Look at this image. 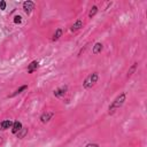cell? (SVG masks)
Returning <instances> with one entry per match:
<instances>
[{"mask_svg":"<svg viewBox=\"0 0 147 147\" xmlns=\"http://www.w3.org/2000/svg\"><path fill=\"white\" fill-rule=\"evenodd\" d=\"M125 99H126V93L125 92H122L120 96H117L115 98V100L112 102V105L109 106V114H113L115 112V109H118L120 107H122Z\"/></svg>","mask_w":147,"mask_h":147,"instance_id":"cell-1","label":"cell"},{"mask_svg":"<svg viewBox=\"0 0 147 147\" xmlns=\"http://www.w3.org/2000/svg\"><path fill=\"white\" fill-rule=\"evenodd\" d=\"M99 80V75H98V72H92L90 74V75L84 80L83 82V88L84 89H91Z\"/></svg>","mask_w":147,"mask_h":147,"instance_id":"cell-2","label":"cell"},{"mask_svg":"<svg viewBox=\"0 0 147 147\" xmlns=\"http://www.w3.org/2000/svg\"><path fill=\"white\" fill-rule=\"evenodd\" d=\"M23 9H24V12L28 15H30L32 13V11L35 9V4L32 1H30V0H28V1H24L23 3Z\"/></svg>","mask_w":147,"mask_h":147,"instance_id":"cell-3","label":"cell"},{"mask_svg":"<svg viewBox=\"0 0 147 147\" xmlns=\"http://www.w3.org/2000/svg\"><path fill=\"white\" fill-rule=\"evenodd\" d=\"M67 91H68V86L64 85V86H60L59 89L54 90L53 94H54V97H56V98H61V97H63V96L67 93Z\"/></svg>","mask_w":147,"mask_h":147,"instance_id":"cell-4","label":"cell"},{"mask_svg":"<svg viewBox=\"0 0 147 147\" xmlns=\"http://www.w3.org/2000/svg\"><path fill=\"white\" fill-rule=\"evenodd\" d=\"M53 116H54V114H53L52 112H45V113L40 116V121H41V123H48V122L52 120Z\"/></svg>","mask_w":147,"mask_h":147,"instance_id":"cell-5","label":"cell"},{"mask_svg":"<svg viewBox=\"0 0 147 147\" xmlns=\"http://www.w3.org/2000/svg\"><path fill=\"white\" fill-rule=\"evenodd\" d=\"M12 126H13V122L11 120H5V121H3L1 123H0V128H1V130H7Z\"/></svg>","mask_w":147,"mask_h":147,"instance_id":"cell-6","label":"cell"},{"mask_svg":"<svg viewBox=\"0 0 147 147\" xmlns=\"http://www.w3.org/2000/svg\"><path fill=\"white\" fill-rule=\"evenodd\" d=\"M22 128H23V126H22V123L19 122V121H15V122L13 123V126H12V132H13L14 134H16Z\"/></svg>","mask_w":147,"mask_h":147,"instance_id":"cell-7","label":"cell"},{"mask_svg":"<svg viewBox=\"0 0 147 147\" xmlns=\"http://www.w3.org/2000/svg\"><path fill=\"white\" fill-rule=\"evenodd\" d=\"M81 28H83V21L82 20H77L75 23L71 25V31H77Z\"/></svg>","mask_w":147,"mask_h":147,"instance_id":"cell-8","label":"cell"},{"mask_svg":"<svg viewBox=\"0 0 147 147\" xmlns=\"http://www.w3.org/2000/svg\"><path fill=\"white\" fill-rule=\"evenodd\" d=\"M38 61H32L30 64H29V67H28V72L29 74H32L37 68H38Z\"/></svg>","mask_w":147,"mask_h":147,"instance_id":"cell-9","label":"cell"},{"mask_svg":"<svg viewBox=\"0 0 147 147\" xmlns=\"http://www.w3.org/2000/svg\"><path fill=\"white\" fill-rule=\"evenodd\" d=\"M104 48V45L101 43H96L93 46V54H99Z\"/></svg>","mask_w":147,"mask_h":147,"instance_id":"cell-10","label":"cell"},{"mask_svg":"<svg viewBox=\"0 0 147 147\" xmlns=\"http://www.w3.org/2000/svg\"><path fill=\"white\" fill-rule=\"evenodd\" d=\"M28 89V85H23V86H21L20 89H17L13 94H11L9 97L11 98H13V97H15V96H17V94H20V93H22V91H24V90H27Z\"/></svg>","mask_w":147,"mask_h":147,"instance_id":"cell-11","label":"cell"},{"mask_svg":"<svg viewBox=\"0 0 147 147\" xmlns=\"http://www.w3.org/2000/svg\"><path fill=\"white\" fill-rule=\"evenodd\" d=\"M137 67H138V63H137V62H136V63H133V64L131 65V68H130V69H129V71H128V77H131V76H132V74L136 71Z\"/></svg>","mask_w":147,"mask_h":147,"instance_id":"cell-12","label":"cell"},{"mask_svg":"<svg viewBox=\"0 0 147 147\" xmlns=\"http://www.w3.org/2000/svg\"><path fill=\"white\" fill-rule=\"evenodd\" d=\"M28 133V129L27 128H22L16 134H17V138H24V136Z\"/></svg>","mask_w":147,"mask_h":147,"instance_id":"cell-13","label":"cell"},{"mask_svg":"<svg viewBox=\"0 0 147 147\" xmlns=\"http://www.w3.org/2000/svg\"><path fill=\"white\" fill-rule=\"evenodd\" d=\"M62 36V29H57L56 31H55V33H54V36H53V41H55V40H57L60 37Z\"/></svg>","mask_w":147,"mask_h":147,"instance_id":"cell-14","label":"cell"},{"mask_svg":"<svg viewBox=\"0 0 147 147\" xmlns=\"http://www.w3.org/2000/svg\"><path fill=\"white\" fill-rule=\"evenodd\" d=\"M97 13H98V7H97V6H93V7L91 8L90 13H89V17H90V19H92Z\"/></svg>","mask_w":147,"mask_h":147,"instance_id":"cell-15","label":"cell"},{"mask_svg":"<svg viewBox=\"0 0 147 147\" xmlns=\"http://www.w3.org/2000/svg\"><path fill=\"white\" fill-rule=\"evenodd\" d=\"M0 9H1V11L6 9V1H4V0L0 1Z\"/></svg>","mask_w":147,"mask_h":147,"instance_id":"cell-16","label":"cell"},{"mask_svg":"<svg viewBox=\"0 0 147 147\" xmlns=\"http://www.w3.org/2000/svg\"><path fill=\"white\" fill-rule=\"evenodd\" d=\"M21 19H22V17H21L20 15L15 16V19H14V23H16V24H17V23H21V21H22Z\"/></svg>","mask_w":147,"mask_h":147,"instance_id":"cell-17","label":"cell"},{"mask_svg":"<svg viewBox=\"0 0 147 147\" xmlns=\"http://www.w3.org/2000/svg\"><path fill=\"white\" fill-rule=\"evenodd\" d=\"M85 147H100L98 144H96V142H91V144H88Z\"/></svg>","mask_w":147,"mask_h":147,"instance_id":"cell-18","label":"cell"}]
</instances>
